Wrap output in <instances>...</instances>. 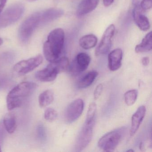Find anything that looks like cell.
Masks as SVG:
<instances>
[{"mask_svg": "<svg viewBox=\"0 0 152 152\" xmlns=\"http://www.w3.org/2000/svg\"><path fill=\"white\" fill-rule=\"evenodd\" d=\"M64 40V32L61 28H57L50 33L43 48L44 56L48 61L51 63L59 58Z\"/></svg>", "mask_w": 152, "mask_h": 152, "instance_id": "obj_1", "label": "cell"}, {"mask_svg": "<svg viewBox=\"0 0 152 152\" xmlns=\"http://www.w3.org/2000/svg\"><path fill=\"white\" fill-rule=\"evenodd\" d=\"M70 63L67 58L64 57L51 62L43 70L35 73L37 80L43 82H49L55 80L58 75L68 69Z\"/></svg>", "mask_w": 152, "mask_h": 152, "instance_id": "obj_2", "label": "cell"}, {"mask_svg": "<svg viewBox=\"0 0 152 152\" xmlns=\"http://www.w3.org/2000/svg\"><path fill=\"white\" fill-rule=\"evenodd\" d=\"M41 26V12H35L28 17L21 24L18 31L20 40L25 43L29 41L33 33Z\"/></svg>", "mask_w": 152, "mask_h": 152, "instance_id": "obj_3", "label": "cell"}, {"mask_svg": "<svg viewBox=\"0 0 152 152\" xmlns=\"http://www.w3.org/2000/svg\"><path fill=\"white\" fill-rule=\"evenodd\" d=\"M125 131V128L123 127L106 133L99 140V147L106 152L114 151L122 139Z\"/></svg>", "mask_w": 152, "mask_h": 152, "instance_id": "obj_4", "label": "cell"}, {"mask_svg": "<svg viewBox=\"0 0 152 152\" xmlns=\"http://www.w3.org/2000/svg\"><path fill=\"white\" fill-rule=\"evenodd\" d=\"M25 7L21 4L12 5L0 16V28H5L19 20L24 12Z\"/></svg>", "mask_w": 152, "mask_h": 152, "instance_id": "obj_5", "label": "cell"}, {"mask_svg": "<svg viewBox=\"0 0 152 152\" xmlns=\"http://www.w3.org/2000/svg\"><path fill=\"white\" fill-rule=\"evenodd\" d=\"M95 122V121H94L89 123L85 122L75 142L76 151H82L90 143L93 136Z\"/></svg>", "mask_w": 152, "mask_h": 152, "instance_id": "obj_6", "label": "cell"}, {"mask_svg": "<svg viewBox=\"0 0 152 152\" xmlns=\"http://www.w3.org/2000/svg\"><path fill=\"white\" fill-rule=\"evenodd\" d=\"M38 85L31 82H23L13 88L8 94L7 98L21 100L31 94L37 88Z\"/></svg>", "mask_w": 152, "mask_h": 152, "instance_id": "obj_7", "label": "cell"}, {"mask_svg": "<svg viewBox=\"0 0 152 152\" xmlns=\"http://www.w3.org/2000/svg\"><path fill=\"white\" fill-rule=\"evenodd\" d=\"M43 57L41 55L26 60H22L17 63L14 66V72L19 75H23L33 71L40 65L43 61Z\"/></svg>", "mask_w": 152, "mask_h": 152, "instance_id": "obj_8", "label": "cell"}, {"mask_svg": "<svg viewBox=\"0 0 152 152\" xmlns=\"http://www.w3.org/2000/svg\"><path fill=\"white\" fill-rule=\"evenodd\" d=\"M90 62L91 58L88 54L79 53L72 64L69 65V72L74 76L79 75L88 68Z\"/></svg>", "mask_w": 152, "mask_h": 152, "instance_id": "obj_9", "label": "cell"}, {"mask_svg": "<svg viewBox=\"0 0 152 152\" xmlns=\"http://www.w3.org/2000/svg\"><path fill=\"white\" fill-rule=\"evenodd\" d=\"M115 31L113 24L110 25L106 29L102 39L95 51L96 56H100L107 54L110 50L112 44V38Z\"/></svg>", "mask_w": 152, "mask_h": 152, "instance_id": "obj_10", "label": "cell"}, {"mask_svg": "<svg viewBox=\"0 0 152 152\" xmlns=\"http://www.w3.org/2000/svg\"><path fill=\"white\" fill-rule=\"evenodd\" d=\"M84 108V102L81 99L74 100L67 107L65 113L66 122L72 123L80 116Z\"/></svg>", "mask_w": 152, "mask_h": 152, "instance_id": "obj_11", "label": "cell"}, {"mask_svg": "<svg viewBox=\"0 0 152 152\" xmlns=\"http://www.w3.org/2000/svg\"><path fill=\"white\" fill-rule=\"evenodd\" d=\"M132 15L135 23L141 31H147L150 27L149 20L144 14V11L138 0H133Z\"/></svg>", "mask_w": 152, "mask_h": 152, "instance_id": "obj_12", "label": "cell"}, {"mask_svg": "<svg viewBox=\"0 0 152 152\" xmlns=\"http://www.w3.org/2000/svg\"><path fill=\"white\" fill-rule=\"evenodd\" d=\"M146 107L144 106H140L132 117L131 127L130 130V135L133 136L137 131L140 126L146 113Z\"/></svg>", "mask_w": 152, "mask_h": 152, "instance_id": "obj_13", "label": "cell"}, {"mask_svg": "<svg viewBox=\"0 0 152 152\" xmlns=\"http://www.w3.org/2000/svg\"><path fill=\"white\" fill-rule=\"evenodd\" d=\"M62 10L58 8H50L41 12V26L45 25L64 15Z\"/></svg>", "mask_w": 152, "mask_h": 152, "instance_id": "obj_14", "label": "cell"}, {"mask_svg": "<svg viewBox=\"0 0 152 152\" xmlns=\"http://www.w3.org/2000/svg\"><path fill=\"white\" fill-rule=\"evenodd\" d=\"M123 52L121 49L117 48L111 51L108 56V66L111 71H115L122 64Z\"/></svg>", "mask_w": 152, "mask_h": 152, "instance_id": "obj_15", "label": "cell"}, {"mask_svg": "<svg viewBox=\"0 0 152 152\" xmlns=\"http://www.w3.org/2000/svg\"><path fill=\"white\" fill-rule=\"evenodd\" d=\"M99 1V0H82L77 8V15L81 17L92 12L97 7Z\"/></svg>", "mask_w": 152, "mask_h": 152, "instance_id": "obj_16", "label": "cell"}, {"mask_svg": "<svg viewBox=\"0 0 152 152\" xmlns=\"http://www.w3.org/2000/svg\"><path fill=\"white\" fill-rule=\"evenodd\" d=\"M98 75V73L93 71L87 73L80 78L77 83L79 88H86L92 84Z\"/></svg>", "mask_w": 152, "mask_h": 152, "instance_id": "obj_17", "label": "cell"}, {"mask_svg": "<svg viewBox=\"0 0 152 152\" xmlns=\"http://www.w3.org/2000/svg\"><path fill=\"white\" fill-rule=\"evenodd\" d=\"M152 49V34L151 31L143 38L140 44L136 46L135 50L137 53H145L150 51Z\"/></svg>", "mask_w": 152, "mask_h": 152, "instance_id": "obj_18", "label": "cell"}, {"mask_svg": "<svg viewBox=\"0 0 152 152\" xmlns=\"http://www.w3.org/2000/svg\"><path fill=\"white\" fill-rule=\"evenodd\" d=\"M98 39L93 34H87L82 37L79 41L80 46L85 50L90 49L96 45Z\"/></svg>", "mask_w": 152, "mask_h": 152, "instance_id": "obj_19", "label": "cell"}, {"mask_svg": "<svg viewBox=\"0 0 152 152\" xmlns=\"http://www.w3.org/2000/svg\"><path fill=\"white\" fill-rule=\"evenodd\" d=\"M3 124L6 130L9 133H14L17 128V120L15 115L12 113H9L5 115Z\"/></svg>", "mask_w": 152, "mask_h": 152, "instance_id": "obj_20", "label": "cell"}, {"mask_svg": "<svg viewBox=\"0 0 152 152\" xmlns=\"http://www.w3.org/2000/svg\"><path fill=\"white\" fill-rule=\"evenodd\" d=\"M54 99V93L51 91L48 90L43 91L39 96V104L41 107H46L51 104Z\"/></svg>", "mask_w": 152, "mask_h": 152, "instance_id": "obj_21", "label": "cell"}, {"mask_svg": "<svg viewBox=\"0 0 152 152\" xmlns=\"http://www.w3.org/2000/svg\"><path fill=\"white\" fill-rule=\"evenodd\" d=\"M138 96L136 90H131L125 92L124 95V102L128 106H132L135 103Z\"/></svg>", "mask_w": 152, "mask_h": 152, "instance_id": "obj_22", "label": "cell"}, {"mask_svg": "<svg viewBox=\"0 0 152 152\" xmlns=\"http://www.w3.org/2000/svg\"><path fill=\"white\" fill-rule=\"evenodd\" d=\"M96 110V103L94 102L91 103L88 108L85 122L89 123L95 121Z\"/></svg>", "mask_w": 152, "mask_h": 152, "instance_id": "obj_23", "label": "cell"}, {"mask_svg": "<svg viewBox=\"0 0 152 152\" xmlns=\"http://www.w3.org/2000/svg\"><path fill=\"white\" fill-rule=\"evenodd\" d=\"M57 112L54 108L48 107L44 112V118L46 121L52 122L56 120L58 117Z\"/></svg>", "mask_w": 152, "mask_h": 152, "instance_id": "obj_24", "label": "cell"}, {"mask_svg": "<svg viewBox=\"0 0 152 152\" xmlns=\"http://www.w3.org/2000/svg\"><path fill=\"white\" fill-rule=\"evenodd\" d=\"M140 7L145 11L151 9L152 7V0H142L140 3Z\"/></svg>", "mask_w": 152, "mask_h": 152, "instance_id": "obj_25", "label": "cell"}, {"mask_svg": "<svg viewBox=\"0 0 152 152\" xmlns=\"http://www.w3.org/2000/svg\"><path fill=\"white\" fill-rule=\"evenodd\" d=\"M103 86L102 84H99L96 87L94 92V99H97L99 98L103 91Z\"/></svg>", "mask_w": 152, "mask_h": 152, "instance_id": "obj_26", "label": "cell"}, {"mask_svg": "<svg viewBox=\"0 0 152 152\" xmlns=\"http://www.w3.org/2000/svg\"><path fill=\"white\" fill-rule=\"evenodd\" d=\"M4 126L2 125V124L0 123V144L3 141L4 138Z\"/></svg>", "mask_w": 152, "mask_h": 152, "instance_id": "obj_27", "label": "cell"}, {"mask_svg": "<svg viewBox=\"0 0 152 152\" xmlns=\"http://www.w3.org/2000/svg\"><path fill=\"white\" fill-rule=\"evenodd\" d=\"M141 63L144 66H147L149 63V58L148 57H143L141 59Z\"/></svg>", "mask_w": 152, "mask_h": 152, "instance_id": "obj_28", "label": "cell"}, {"mask_svg": "<svg viewBox=\"0 0 152 152\" xmlns=\"http://www.w3.org/2000/svg\"><path fill=\"white\" fill-rule=\"evenodd\" d=\"M113 1L114 0H103L104 6L105 7H108L111 6Z\"/></svg>", "mask_w": 152, "mask_h": 152, "instance_id": "obj_29", "label": "cell"}, {"mask_svg": "<svg viewBox=\"0 0 152 152\" xmlns=\"http://www.w3.org/2000/svg\"><path fill=\"white\" fill-rule=\"evenodd\" d=\"M38 131H39V137H44L45 133H44V128H43V127L40 125L39 127V130Z\"/></svg>", "mask_w": 152, "mask_h": 152, "instance_id": "obj_30", "label": "cell"}, {"mask_svg": "<svg viewBox=\"0 0 152 152\" xmlns=\"http://www.w3.org/2000/svg\"><path fill=\"white\" fill-rule=\"evenodd\" d=\"M7 2V0H0V13L3 10Z\"/></svg>", "mask_w": 152, "mask_h": 152, "instance_id": "obj_31", "label": "cell"}, {"mask_svg": "<svg viewBox=\"0 0 152 152\" xmlns=\"http://www.w3.org/2000/svg\"><path fill=\"white\" fill-rule=\"evenodd\" d=\"M3 43V40L1 38H0V46Z\"/></svg>", "mask_w": 152, "mask_h": 152, "instance_id": "obj_32", "label": "cell"}, {"mask_svg": "<svg viewBox=\"0 0 152 152\" xmlns=\"http://www.w3.org/2000/svg\"><path fill=\"white\" fill-rule=\"evenodd\" d=\"M37 0H28V1H30V2H33V1H36Z\"/></svg>", "mask_w": 152, "mask_h": 152, "instance_id": "obj_33", "label": "cell"}, {"mask_svg": "<svg viewBox=\"0 0 152 152\" xmlns=\"http://www.w3.org/2000/svg\"><path fill=\"white\" fill-rule=\"evenodd\" d=\"M128 151V152H130V151H131H131H132V152H133V150H128V151Z\"/></svg>", "mask_w": 152, "mask_h": 152, "instance_id": "obj_34", "label": "cell"}, {"mask_svg": "<svg viewBox=\"0 0 152 152\" xmlns=\"http://www.w3.org/2000/svg\"><path fill=\"white\" fill-rule=\"evenodd\" d=\"M1 146H0V152H1Z\"/></svg>", "mask_w": 152, "mask_h": 152, "instance_id": "obj_35", "label": "cell"}]
</instances>
